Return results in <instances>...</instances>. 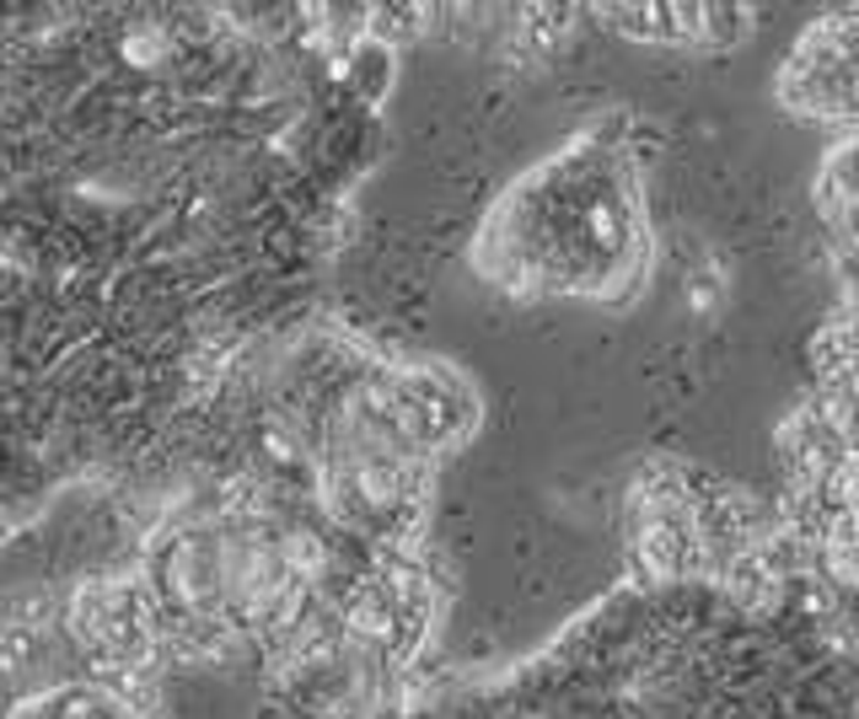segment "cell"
<instances>
[{
    "instance_id": "obj_1",
    "label": "cell",
    "mask_w": 859,
    "mask_h": 719,
    "mask_svg": "<svg viewBox=\"0 0 859 719\" xmlns=\"http://www.w3.org/2000/svg\"><path fill=\"white\" fill-rule=\"evenodd\" d=\"M393 623H398V612H393V601L382 597V591H361V597L349 601V633H361V639H393Z\"/></svg>"
},
{
    "instance_id": "obj_2",
    "label": "cell",
    "mask_w": 859,
    "mask_h": 719,
    "mask_svg": "<svg viewBox=\"0 0 859 719\" xmlns=\"http://www.w3.org/2000/svg\"><path fill=\"white\" fill-rule=\"evenodd\" d=\"M124 65H135V70H151V65H161V55H167V38L156 28H129L119 43Z\"/></svg>"
},
{
    "instance_id": "obj_3",
    "label": "cell",
    "mask_w": 859,
    "mask_h": 719,
    "mask_svg": "<svg viewBox=\"0 0 859 719\" xmlns=\"http://www.w3.org/2000/svg\"><path fill=\"white\" fill-rule=\"evenodd\" d=\"M644 564L655 574H672L677 570V538L667 532V526H644V542H640Z\"/></svg>"
},
{
    "instance_id": "obj_4",
    "label": "cell",
    "mask_w": 859,
    "mask_h": 719,
    "mask_svg": "<svg viewBox=\"0 0 859 719\" xmlns=\"http://www.w3.org/2000/svg\"><path fill=\"white\" fill-rule=\"evenodd\" d=\"M355 489H361V500H371V505L398 500V479H393L387 467H361V473H355Z\"/></svg>"
},
{
    "instance_id": "obj_5",
    "label": "cell",
    "mask_w": 859,
    "mask_h": 719,
    "mask_svg": "<svg viewBox=\"0 0 859 719\" xmlns=\"http://www.w3.org/2000/svg\"><path fill=\"white\" fill-rule=\"evenodd\" d=\"M828 570L843 585H859V542H828Z\"/></svg>"
},
{
    "instance_id": "obj_6",
    "label": "cell",
    "mask_w": 859,
    "mask_h": 719,
    "mask_svg": "<svg viewBox=\"0 0 859 719\" xmlns=\"http://www.w3.org/2000/svg\"><path fill=\"white\" fill-rule=\"evenodd\" d=\"M317 559H323V553H317V542H312V538H290V542H285V564H296V570H312Z\"/></svg>"
},
{
    "instance_id": "obj_7",
    "label": "cell",
    "mask_w": 859,
    "mask_h": 719,
    "mask_svg": "<svg viewBox=\"0 0 859 719\" xmlns=\"http://www.w3.org/2000/svg\"><path fill=\"white\" fill-rule=\"evenodd\" d=\"M855 108H859V81H855Z\"/></svg>"
}]
</instances>
